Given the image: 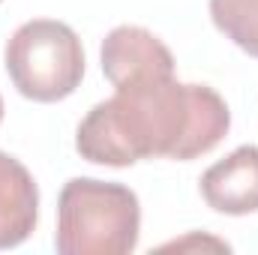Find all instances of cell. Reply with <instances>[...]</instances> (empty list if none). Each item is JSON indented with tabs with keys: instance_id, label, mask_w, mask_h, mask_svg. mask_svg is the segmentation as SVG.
I'll use <instances>...</instances> for the list:
<instances>
[{
	"instance_id": "10",
	"label": "cell",
	"mask_w": 258,
	"mask_h": 255,
	"mask_svg": "<svg viewBox=\"0 0 258 255\" xmlns=\"http://www.w3.org/2000/svg\"><path fill=\"white\" fill-rule=\"evenodd\" d=\"M0 3H3V0H0Z\"/></svg>"
},
{
	"instance_id": "9",
	"label": "cell",
	"mask_w": 258,
	"mask_h": 255,
	"mask_svg": "<svg viewBox=\"0 0 258 255\" xmlns=\"http://www.w3.org/2000/svg\"><path fill=\"white\" fill-rule=\"evenodd\" d=\"M0 123H3V96H0Z\"/></svg>"
},
{
	"instance_id": "5",
	"label": "cell",
	"mask_w": 258,
	"mask_h": 255,
	"mask_svg": "<svg viewBox=\"0 0 258 255\" xmlns=\"http://www.w3.org/2000/svg\"><path fill=\"white\" fill-rule=\"evenodd\" d=\"M201 198L222 216L258 213V147L243 144L201 174Z\"/></svg>"
},
{
	"instance_id": "7",
	"label": "cell",
	"mask_w": 258,
	"mask_h": 255,
	"mask_svg": "<svg viewBox=\"0 0 258 255\" xmlns=\"http://www.w3.org/2000/svg\"><path fill=\"white\" fill-rule=\"evenodd\" d=\"M216 30L258 60V0H210Z\"/></svg>"
},
{
	"instance_id": "2",
	"label": "cell",
	"mask_w": 258,
	"mask_h": 255,
	"mask_svg": "<svg viewBox=\"0 0 258 255\" xmlns=\"http://www.w3.org/2000/svg\"><path fill=\"white\" fill-rule=\"evenodd\" d=\"M141 237L138 195L114 180L72 177L57 198L54 249L60 255H129Z\"/></svg>"
},
{
	"instance_id": "6",
	"label": "cell",
	"mask_w": 258,
	"mask_h": 255,
	"mask_svg": "<svg viewBox=\"0 0 258 255\" xmlns=\"http://www.w3.org/2000/svg\"><path fill=\"white\" fill-rule=\"evenodd\" d=\"M39 222V186L27 165L0 150V249L21 246Z\"/></svg>"
},
{
	"instance_id": "8",
	"label": "cell",
	"mask_w": 258,
	"mask_h": 255,
	"mask_svg": "<svg viewBox=\"0 0 258 255\" xmlns=\"http://www.w3.org/2000/svg\"><path fill=\"white\" fill-rule=\"evenodd\" d=\"M198 246H201V249H225V252L231 249L225 240H216V237H207V234H201V237H198V234H189V237H183V240H171V243H165L162 249H198Z\"/></svg>"
},
{
	"instance_id": "3",
	"label": "cell",
	"mask_w": 258,
	"mask_h": 255,
	"mask_svg": "<svg viewBox=\"0 0 258 255\" xmlns=\"http://www.w3.org/2000/svg\"><path fill=\"white\" fill-rule=\"evenodd\" d=\"M3 63L15 90L30 102H60L81 87L84 45L57 18H30L6 39Z\"/></svg>"
},
{
	"instance_id": "1",
	"label": "cell",
	"mask_w": 258,
	"mask_h": 255,
	"mask_svg": "<svg viewBox=\"0 0 258 255\" xmlns=\"http://www.w3.org/2000/svg\"><path fill=\"white\" fill-rule=\"evenodd\" d=\"M228 129V102L213 87L171 75L117 87L111 99L96 102L75 129V150L108 168L144 159L189 162L219 147Z\"/></svg>"
},
{
	"instance_id": "4",
	"label": "cell",
	"mask_w": 258,
	"mask_h": 255,
	"mask_svg": "<svg viewBox=\"0 0 258 255\" xmlns=\"http://www.w3.org/2000/svg\"><path fill=\"white\" fill-rule=\"evenodd\" d=\"M99 60H102V72L114 90L174 75L171 48L156 33H150L147 27H138V24H120V27L108 30V36L102 39V48H99Z\"/></svg>"
}]
</instances>
